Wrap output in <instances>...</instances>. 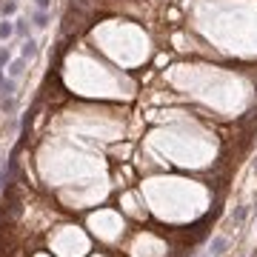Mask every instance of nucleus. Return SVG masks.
<instances>
[{
	"mask_svg": "<svg viewBox=\"0 0 257 257\" xmlns=\"http://www.w3.org/2000/svg\"><path fill=\"white\" fill-rule=\"evenodd\" d=\"M12 63V49L9 46H0V72Z\"/></svg>",
	"mask_w": 257,
	"mask_h": 257,
	"instance_id": "nucleus-7",
	"label": "nucleus"
},
{
	"mask_svg": "<svg viewBox=\"0 0 257 257\" xmlns=\"http://www.w3.org/2000/svg\"><path fill=\"white\" fill-rule=\"evenodd\" d=\"M15 12H18V0H3V3H0V15H3V18H12Z\"/></svg>",
	"mask_w": 257,
	"mask_h": 257,
	"instance_id": "nucleus-6",
	"label": "nucleus"
},
{
	"mask_svg": "<svg viewBox=\"0 0 257 257\" xmlns=\"http://www.w3.org/2000/svg\"><path fill=\"white\" fill-rule=\"evenodd\" d=\"M32 23H35V29H46L49 26V12L35 9V12H32Z\"/></svg>",
	"mask_w": 257,
	"mask_h": 257,
	"instance_id": "nucleus-5",
	"label": "nucleus"
},
{
	"mask_svg": "<svg viewBox=\"0 0 257 257\" xmlns=\"http://www.w3.org/2000/svg\"><path fill=\"white\" fill-rule=\"evenodd\" d=\"M246 214H248V206H240V209L231 214V223H234V226H240V223L246 220Z\"/></svg>",
	"mask_w": 257,
	"mask_h": 257,
	"instance_id": "nucleus-8",
	"label": "nucleus"
},
{
	"mask_svg": "<svg viewBox=\"0 0 257 257\" xmlns=\"http://www.w3.org/2000/svg\"><path fill=\"white\" fill-rule=\"evenodd\" d=\"M20 57H26V60L37 57V40H35V37H23V46H20Z\"/></svg>",
	"mask_w": 257,
	"mask_h": 257,
	"instance_id": "nucleus-4",
	"label": "nucleus"
},
{
	"mask_svg": "<svg viewBox=\"0 0 257 257\" xmlns=\"http://www.w3.org/2000/svg\"><path fill=\"white\" fill-rule=\"evenodd\" d=\"M26 26H29V20H23V18L15 20V29H18V35H20V37L26 35Z\"/></svg>",
	"mask_w": 257,
	"mask_h": 257,
	"instance_id": "nucleus-9",
	"label": "nucleus"
},
{
	"mask_svg": "<svg viewBox=\"0 0 257 257\" xmlns=\"http://www.w3.org/2000/svg\"><path fill=\"white\" fill-rule=\"evenodd\" d=\"M226 248H229V237H226V234H217V237L206 246V251H203V254H197V257H220Z\"/></svg>",
	"mask_w": 257,
	"mask_h": 257,
	"instance_id": "nucleus-1",
	"label": "nucleus"
},
{
	"mask_svg": "<svg viewBox=\"0 0 257 257\" xmlns=\"http://www.w3.org/2000/svg\"><path fill=\"white\" fill-rule=\"evenodd\" d=\"M35 9H43V12H49V9H52V0H35Z\"/></svg>",
	"mask_w": 257,
	"mask_h": 257,
	"instance_id": "nucleus-10",
	"label": "nucleus"
},
{
	"mask_svg": "<svg viewBox=\"0 0 257 257\" xmlns=\"http://www.w3.org/2000/svg\"><path fill=\"white\" fill-rule=\"evenodd\" d=\"M15 35H18L15 20H12V18H3V20H0V43H9Z\"/></svg>",
	"mask_w": 257,
	"mask_h": 257,
	"instance_id": "nucleus-3",
	"label": "nucleus"
},
{
	"mask_svg": "<svg viewBox=\"0 0 257 257\" xmlns=\"http://www.w3.org/2000/svg\"><path fill=\"white\" fill-rule=\"evenodd\" d=\"M23 72H26V57H15V60L6 66V77H12V80H20Z\"/></svg>",
	"mask_w": 257,
	"mask_h": 257,
	"instance_id": "nucleus-2",
	"label": "nucleus"
}]
</instances>
